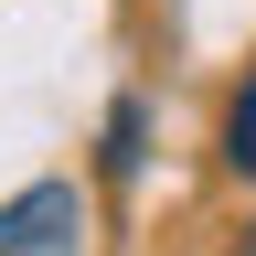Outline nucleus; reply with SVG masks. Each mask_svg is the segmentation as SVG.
<instances>
[{
  "label": "nucleus",
  "instance_id": "obj_2",
  "mask_svg": "<svg viewBox=\"0 0 256 256\" xmlns=\"http://www.w3.org/2000/svg\"><path fill=\"white\" fill-rule=\"evenodd\" d=\"M214 150H224V171L256 182V64L235 75V96H224V128H214Z\"/></svg>",
  "mask_w": 256,
  "mask_h": 256
},
{
  "label": "nucleus",
  "instance_id": "obj_4",
  "mask_svg": "<svg viewBox=\"0 0 256 256\" xmlns=\"http://www.w3.org/2000/svg\"><path fill=\"white\" fill-rule=\"evenodd\" d=\"M224 256H256V214H246V224H235V235H224Z\"/></svg>",
  "mask_w": 256,
  "mask_h": 256
},
{
  "label": "nucleus",
  "instance_id": "obj_3",
  "mask_svg": "<svg viewBox=\"0 0 256 256\" xmlns=\"http://www.w3.org/2000/svg\"><path fill=\"white\" fill-rule=\"evenodd\" d=\"M139 139H150V107H139V96H118V107H107V150H96V171L128 182V171H139Z\"/></svg>",
  "mask_w": 256,
  "mask_h": 256
},
{
  "label": "nucleus",
  "instance_id": "obj_1",
  "mask_svg": "<svg viewBox=\"0 0 256 256\" xmlns=\"http://www.w3.org/2000/svg\"><path fill=\"white\" fill-rule=\"evenodd\" d=\"M0 256H86V192L75 182H22L0 203Z\"/></svg>",
  "mask_w": 256,
  "mask_h": 256
}]
</instances>
